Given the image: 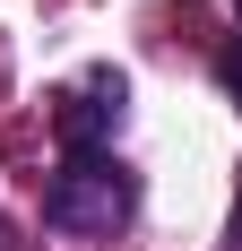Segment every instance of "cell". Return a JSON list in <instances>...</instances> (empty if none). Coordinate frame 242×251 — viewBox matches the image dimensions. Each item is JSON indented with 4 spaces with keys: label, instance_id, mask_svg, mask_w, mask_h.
Returning a JSON list of instances; mask_svg holds the SVG:
<instances>
[{
    "label": "cell",
    "instance_id": "1",
    "mask_svg": "<svg viewBox=\"0 0 242 251\" xmlns=\"http://www.w3.org/2000/svg\"><path fill=\"white\" fill-rule=\"evenodd\" d=\"M130 217H139V174H130L113 148L61 156V165H52V182H44V226H52V234L104 243V234H121Z\"/></svg>",
    "mask_w": 242,
    "mask_h": 251
},
{
    "label": "cell",
    "instance_id": "2",
    "mask_svg": "<svg viewBox=\"0 0 242 251\" xmlns=\"http://www.w3.org/2000/svg\"><path fill=\"white\" fill-rule=\"evenodd\" d=\"M121 113H130V78H121L113 61H104V70H87L78 87H61V96H52V139H61V156L113 148Z\"/></svg>",
    "mask_w": 242,
    "mask_h": 251
},
{
    "label": "cell",
    "instance_id": "3",
    "mask_svg": "<svg viewBox=\"0 0 242 251\" xmlns=\"http://www.w3.org/2000/svg\"><path fill=\"white\" fill-rule=\"evenodd\" d=\"M217 78H225V96H234V113H242V35L217 52Z\"/></svg>",
    "mask_w": 242,
    "mask_h": 251
},
{
    "label": "cell",
    "instance_id": "4",
    "mask_svg": "<svg viewBox=\"0 0 242 251\" xmlns=\"http://www.w3.org/2000/svg\"><path fill=\"white\" fill-rule=\"evenodd\" d=\"M0 251H18V226H9V217H0Z\"/></svg>",
    "mask_w": 242,
    "mask_h": 251
},
{
    "label": "cell",
    "instance_id": "5",
    "mask_svg": "<svg viewBox=\"0 0 242 251\" xmlns=\"http://www.w3.org/2000/svg\"><path fill=\"white\" fill-rule=\"evenodd\" d=\"M234 9H242V0H234Z\"/></svg>",
    "mask_w": 242,
    "mask_h": 251
}]
</instances>
